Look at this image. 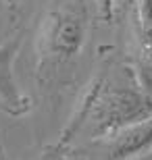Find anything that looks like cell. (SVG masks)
Returning <instances> with one entry per match:
<instances>
[{
	"mask_svg": "<svg viewBox=\"0 0 152 160\" xmlns=\"http://www.w3.org/2000/svg\"><path fill=\"white\" fill-rule=\"evenodd\" d=\"M152 117V92L135 83H111L100 75L92 83L79 112L71 121L56 148H63L86 121L90 123L92 139H111L129 125Z\"/></svg>",
	"mask_w": 152,
	"mask_h": 160,
	"instance_id": "cell-1",
	"label": "cell"
},
{
	"mask_svg": "<svg viewBox=\"0 0 152 160\" xmlns=\"http://www.w3.org/2000/svg\"><path fill=\"white\" fill-rule=\"evenodd\" d=\"M94 4L98 8V15L102 21H111L115 15V0H94Z\"/></svg>",
	"mask_w": 152,
	"mask_h": 160,
	"instance_id": "cell-5",
	"label": "cell"
},
{
	"mask_svg": "<svg viewBox=\"0 0 152 160\" xmlns=\"http://www.w3.org/2000/svg\"><path fill=\"white\" fill-rule=\"evenodd\" d=\"M0 160H6V156H4V152H2V148H0Z\"/></svg>",
	"mask_w": 152,
	"mask_h": 160,
	"instance_id": "cell-7",
	"label": "cell"
},
{
	"mask_svg": "<svg viewBox=\"0 0 152 160\" xmlns=\"http://www.w3.org/2000/svg\"><path fill=\"white\" fill-rule=\"evenodd\" d=\"M152 152V117L129 125L108 139L106 160H135Z\"/></svg>",
	"mask_w": 152,
	"mask_h": 160,
	"instance_id": "cell-4",
	"label": "cell"
},
{
	"mask_svg": "<svg viewBox=\"0 0 152 160\" xmlns=\"http://www.w3.org/2000/svg\"><path fill=\"white\" fill-rule=\"evenodd\" d=\"M90 15L86 0H54L42 19L38 36L35 77L46 85L67 62L81 52L88 40Z\"/></svg>",
	"mask_w": 152,
	"mask_h": 160,
	"instance_id": "cell-2",
	"label": "cell"
},
{
	"mask_svg": "<svg viewBox=\"0 0 152 160\" xmlns=\"http://www.w3.org/2000/svg\"><path fill=\"white\" fill-rule=\"evenodd\" d=\"M40 160H65V158H63V154H60V148H56V146H54L52 152H46V154L42 156Z\"/></svg>",
	"mask_w": 152,
	"mask_h": 160,
	"instance_id": "cell-6",
	"label": "cell"
},
{
	"mask_svg": "<svg viewBox=\"0 0 152 160\" xmlns=\"http://www.w3.org/2000/svg\"><path fill=\"white\" fill-rule=\"evenodd\" d=\"M21 48V36H13L0 44V104L11 117H23L31 110V100L19 89L15 81V58Z\"/></svg>",
	"mask_w": 152,
	"mask_h": 160,
	"instance_id": "cell-3",
	"label": "cell"
},
{
	"mask_svg": "<svg viewBox=\"0 0 152 160\" xmlns=\"http://www.w3.org/2000/svg\"><path fill=\"white\" fill-rule=\"evenodd\" d=\"M0 110H2V104H0Z\"/></svg>",
	"mask_w": 152,
	"mask_h": 160,
	"instance_id": "cell-8",
	"label": "cell"
}]
</instances>
